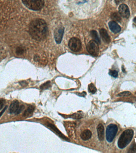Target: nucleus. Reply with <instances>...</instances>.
<instances>
[{"mask_svg":"<svg viewBox=\"0 0 136 153\" xmlns=\"http://www.w3.org/2000/svg\"><path fill=\"white\" fill-rule=\"evenodd\" d=\"M29 33L32 37L37 41L44 40L48 34L46 23L41 19H36L32 21L29 26Z\"/></svg>","mask_w":136,"mask_h":153,"instance_id":"nucleus-1","label":"nucleus"},{"mask_svg":"<svg viewBox=\"0 0 136 153\" xmlns=\"http://www.w3.org/2000/svg\"><path fill=\"white\" fill-rule=\"evenodd\" d=\"M133 136L134 131L132 129H129L124 130L119 139L118 142L119 148L120 149L125 148L130 143Z\"/></svg>","mask_w":136,"mask_h":153,"instance_id":"nucleus-2","label":"nucleus"},{"mask_svg":"<svg viewBox=\"0 0 136 153\" xmlns=\"http://www.w3.org/2000/svg\"><path fill=\"white\" fill-rule=\"evenodd\" d=\"M24 5L34 11H39L43 8L44 4V0H22Z\"/></svg>","mask_w":136,"mask_h":153,"instance_id":"nucleus-3","label":"nucleus"},{"mask_svg":"<svg viewBox=\"0 0 136 153\" xmlns=\"http://www.w3.org/2000/svg\"><path fill=\"white\" fill-rule=\"evenodd\" d=\"M118 127L115 124H111L107 127L106 130V138L108 141L111 142L118 132Z\"/></svg>","mask_w":136,"mask_h":153,"instance_id":"nucleus-4","label":"nucleus"},{"mask_svg":"<svg viewBox=\"0 0 136 153\" xmlns=\"http://www.w3.org/2000/svg\"><path fill=\"white\" fill-rule=\"evenodd\" d=\"M87 50L90 54L93 56H97L99 53L98 43L94 40L90 41L87 45Z\"/></svg>","mask_w":136,"mask_h":153,"instance_id":"nucleus-5","label":"nucleus"},{"mask_svg":"<svg viewBox=\"0 0 136 153\" xmlns=\"http://www.w3.org/2000/svg\"><path fill=\"white\" fill-rule=\"evenodd\" d=\"M69 47L71 50L74 52L80 51L82 47L81 41L77 37H72L69 41Z\"/></svg>","mask_w":136,"mask_h":153,"instance_id":"nucleus-6","label":"nucleus"},{"mask_svg":"<svg viewBox=\"0 0 136 153\" xmlns=\"http://www.w3.org/2000/svg\"><path fill=\"white\" fill-rule=\"evenodd\" d=\"M119 12L121 16L125 18H128L130 16L129 8L126 5L124 4H122L119 6Z\"/></svg>","mask_w":136,"mask_h":153,"instance_id":"nucleus-7","label":"nucleus"},{"mask_svg":"<svg viewBox=\"0 0 136 153\" xmlns=\"http://www.w3.org/2000/svg\"><path fill=\"white\" fill-rule=\"evenodd\" d=\"M64 32V28L62 27H59L57 29L55 32L54 36L55 40L57 44H60L61 42Z\"/></svg>","mask_w":136,"mask_h":153,"instance_id":"nucleus-8","label":"nucleus"},{"mask_svg":"<svg viewBox=\"0 0 136 153\" xmlns=\"http://www.w3.org/2000/svg\"><path fill=\"white\" fill-rule=\"evenodd\" d=\"M109 28L113 33H119L121 31V27L120 26L114 21H111L109 23Z\"/></svg>","mask_w":136,"mask_h":153,"instance_id":"nucleus-9","label":"nucleus"},{"mask_svg":"<svg viewBox=\"0 0 136 153\" xmlns=\"http://www.w3.org/2000/svg\"><path fill=\"white\" fill-rule=\"evenodd\" d=\"M100 33L101 37L104 42L107 44H109L110 42V37L105 29H101L100 30Z\"/></svg>","mask_w":136,"mask_h":153,"instance_id":"nucleus-10","label":"nucleus"},{"mask_svg":"<svg viewBox=\"0 0 136 153\" xmlns=\"http://www.w3.org/2000/svg\"><path fill=\"white\" fill-rule=\"evenodd\" d=\"M19 102L15 100L11 103L9 107V112L11 114H16L19 108Z\"/></svg>","mask_w":136,"mask_h":153,"instance_id":"nucleus-11","label":"nucleus"},{"mask_svg":"<svg viewBox=\"0 0 136 153\" xmlns=\"http://www.w3.org/2000/svg\"><path fill=\"white\" fill-rule=\"evenodd\" d=\"M97 132L99 140L101 141L103 140L104 136V128L102 124H100L98 126Z\"/></svg>","mask_w":136,"mask_h":153,"instance_id":"nucleus-12","label":"nucleus"},{"mask_svg":"<svg viewBox=\"0 0 136 153\" xmlns=\"http://www.w3.org/2000/svg\"><path fill=\"white\" fill-rule=\"evenodd\" d=\"M92 132L89 130H86L83 131L80 135L82 140L86 141L89 140L92 137Z\"/></svg>","mask_w":136,"mask_h":153,"instance_id":"nucleus-13","label":"nucleus"},{"mask_svg":"<svg viewBox=\"0 0 136 153\" xmlns=\"http://www.w3.org/2000/svg\"><path fill=\"white\" fill-rule=\"evenodd\" d=\"M47 126L49 127L52 129L56 133H57V135H59V136L60 138H63V139H65V140H69V139H68L67 137H65L64 135H62V133L60 132L59 130L57 128L55 127L54 125H52V124L49 123V124H47Z\"/></svg>","mask_w":136,"mask_h":153,"instance_id":"nucleus-14","label":"nucleus"},{"mask_svg":"<svg viewBox=\"0 0 136 153\" xmlns=\"http://www.w3.org/2000/svg\"><path fill=\"white\" fill-rule=\"evenodd\" d=\"M34 110V107L32 105H30L25 110L24 112L23 116L24 117H28L32 114Z\"/></svg>","mask_w":136,"mask_h":153,"instance_id":"nucleus-15","label":"nucleus"},{"mask_svg":"<svg viewBox=\"0 0 136 153\" xmlns=\"http://www.w3.org/2000/svg\"><path fill=\"white\" fill-rule=\"evenodd\" d=\"M111 18L112 20L115 22H120L121 21V15L119 13H117V12L112 13L111 15Z\"/></svg>","mask_w":136,"mask_h":153,"instance_id":"nucleus-16","label":"nucleus"},{"mask_svg":"<svg viewBox=\"0 0 136 153\" xmlns=\"http://www.w3.org/2000/svg\"><path fill=\"white\" fill-rule=\"evenodd\" d=\"M91 36L93 39V40L96 41L98 44H100L101 41L98 33L95 30H92L90 32Z\"/></svg>","mask_w":136,"mask_h":153,"instance_id":"nucleus-17","label":"nucleus"},{"mask_svg":"<svg viewBox=\"0 0 136 153\" xmlns=\"http://www.w3.org/2000/svg\"><path fill=\"white\" fill-rule=\"evenodd\" d=\"M88 90L90 93L92 94H94L97 91L96 87L93 83L90 84L88 85Z\"/></svg>","mask_w":136,"mask_h":153,"instance_id":"nucleus-18","label":"nucleus"},{"mask_svg":"<svg viewBox=\"0 0 136 153\" xmlns=\"http://www.w3.org/2000/svg\"><path fill=\"white\" fill-rule=\"evenodd\" d=\"M131 94V93L129 91H124L120 93L117 95V96L119 97H126L129 96Z\"/></svg>","mask_w":136,"mask_h":153,"instance_id":"nucleus-19","label":"nucleus"},{"mask_svg":"<svg viewBox=\"0 0 136 153\" xmlns=\"http://www.w3.org/2000/svg\"><path fill=\"white\" fill-rule=\"evenodd\" d=\"M51 84L50 81H47L41 85L40 87V88L42 90H45V89L49 88V87H51Z\"/></svg>","mask_w":136,"mask_h":153,"instance_id":"nucleus-20","label":"nucleus"},{"mask_svg":"<svg viewBox=\"0 0 136 153\" xmlns=\"http://www.w3.org/2000/svg\"><path fill=\"white\" fill-rule=\"evenodd\" d=\"M109 75H110L111 76H113L114 78H117L118 75V71L116 70H109Z\"/></svg>","mask_w":136,"mask_h":153,"instance_id":"nucleus-21","label":"nucleus"},{"mask_svg":"<svg viewBox=\"0 0 136 153\" xmlns=\"http://www.w3.org/2000/svg\"><path fill=\"white\" fill-rule=\"evenodd\" d=\"M130 151H129V152H135L136 151V145L135 144L133 143L131 146V148H130Z\"/></svg>","mask_w":136,"mask_h":153,"instance_id":"nucleus-22","label":"nucleus"},{"mask_svg":"<svg viewBox=\"0 0 136 153\" xmlns=\"http://www.w3.org/2000/svg\"><path fill=\"white\" fill-rule=\"evenodd\" d=\"M24 52V50L22 47H18L16 49V53L18 54H22Z\"/></svg>","mask_w":136,"mask_h":153,"instance_id":"nucleus-23","label":"nucleus"},{"mask_svg":"<svg viewBox=\"0 0 136 153\" xmlns=\"http://www.w3.org/2000/svg\"><path fill=\"white\" fill-rule=\"evenodd\" d=\"M5 104V100L3 99H0V110L3 108L4 105Z\"/></svg>","mask_w":136,"mask_h":153,"instance_id":"nucleus-24","label":"nucleus"},{"mask_svg":"<svg viewBox=\"0 0 136 153\" xmlns=\"http://www.w3.org/2000/svg\"><path fill=\"white\" fill-rule=\"evenodd\" d=\"M24 105H22L21 106H20L18 110V111L16 113V114H20L22 111L24 109Z\"/></svg>","mask_w":136,"mask_h":153,"instance_id":"nucleus-25","label":"nucleus"},{"mask_svg":"<svg viewBox=\"0 0 136 153\" xmlns=\"http://www.w3.org/2000/svg\"><path fill=\"white\" fill-rule=\"evenodd\" d=\"M114 1L117 5H119V4L123 3L125 1V0H114Z\"/></svg>","mask_w":136,"mask_h":153,"instance_id":"nucleus-26","label":"nucleus"},{"mask_svg":"<svg viewBox=\"0 0 136 153\" xmlns=\"http://www.w3.org/2000/svg\"><path fill=\"white\" fill-rule=\"evenodd\" d=\"M7 107L8 106H6V107H5L4 109H3V110H2V111L1 112H0V117H1L3 114L4 112H5V111L6 110V109L7 108Z\"/></svg>","mask_w":136,"mask_h":153,"instance_id":"nucleus-27","label":"nucleus"},{"mask_svg":"<svg viewBox=\"0 0 136 153\" xmlns=\"http://www.w3.org/2000/svg\"><path fill=\"white\" fill-rule=\"evenodd\" d=\"M20 84L22 86H26L27 85V83L25 81H22V82H20Z\"/></svg>","mask_w":136,"mask_h":153,"instance_id":"nucleus-28","label":"nucleus"},{"mask_svg":"<svg viewBox=\"0 0 136 153\" xmlns=\"http://www.w3.org/2000/svg\"><path fill=\"white\" fill-rule=\"evenodd\" d=\"M122 71H123V72H124V73H125L126 71L125 70V69H124V68L123 66H122Z\"/></svg>","mask_w":136,"mask_h":153,"instance_id":"nucleus-29","label":"nucleus"},{"mask_svg":"<svg viewBox=\"0 0 136 153\" xmlns=\"http://www.w3.org/2000/svg\"><path fill=\"white\" fill-rule=\"evenodd\" d=\"M133 21L134 22V23H135L136 24V17H135V18H134Z\"/></svg>","mask_w":136,"mask_h":153,"instance_id":"nucleus-30","label":"nucleus"}]
</instances>
